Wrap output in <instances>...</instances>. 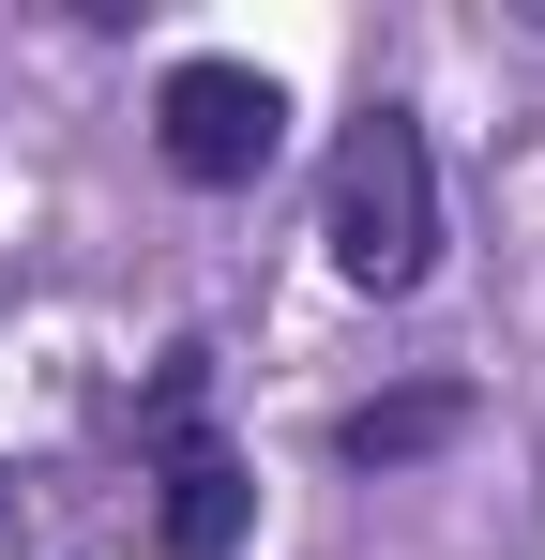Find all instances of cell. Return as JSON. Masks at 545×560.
<instances>
[{
    "instance_id": "2",
    "label": "cell",
    "mask_w": 545,
    "mask_h": 560,
    "mask_svg": "<svg viewBox=\"0 0 545 560\" xmlns=\"http://www.w3.org/2000/svg\"><path fill=\"white\" fill-rule=\"evenodd\" d=\"M152 152H167V183L243 197L272 152H288V77H258V61H167V92H152Z\"/></svg>"
},
{
    "instance_id": "1",
    "label": "cell",
    "mask_w": 545,
    "mask_h": 560,
    "mask_svg": "<svg viewBox=\"0 0 545 560\" xmlns=\"http://www.w3.org/2000/svg\"><path fill=\"white\" fill-rule=\"evenodd\" d=\"M318 258H334V288H363V303H409V288L440 273V152H425L409 106H363L349 137H334Z\"/></svg>"
},
{
    "instance_id": "3",
    "label": "cell",
    "mask_w": 545,
    "mask_h": 560,
    "mask_svg": "<svg viewBox=\"0 0 545 560\" xmlns=\"http://www.w3.org/2000/svg\"><path fill=\"white\" fill-rule=\"evenodd\" d=\"M243 546H258V469L228 440L152 455V560H243Z\"/></svg>"
},
{
    "instance_id": "6",
    "label": "cell",
    "mask_w": 545,
    "mask_h": 560,
    "mask_svg": "<svg viewBox=\"0 0 545 560\" xmlns=\"http://www.w3.org/2000/svg\"><path fill=\"white\" fill-rule=\"evenodd\" d=\"M15 530H31V485H15V469H0V546H15Z\"/></svg>"
},
{
    "instance_id": "5",
    "label": "cell",
    "mask_w": 545,
    "mask_h": 560,
    "mask_svg": "<svg viewBox=\"0 0 545 560\" xmlns=\"http://www.w3.org/2000/svg\"><path fill=\"white\" fill-rule=\"evenodd\" d=\"M197 409H212V349H197V334H182L167 364L137 378V440H152V455H182V440H197Z\"/></svg>"
},
{
    "instance_id": "4",
    "label": "cell",
    "mask_w": 545,
    "mask_h": 560,
    "mask_svg": "<svg viewBox=\"0 0 545 560\" xmlns=\"http://www.w3.org/2000/svg\"><path fill=\"white\" fill-rule=\"evenodd\" d=\"M469 440V378H409V394H363V409H334V455L349 469H425Z\"/></svg>"
}]
</instances>
